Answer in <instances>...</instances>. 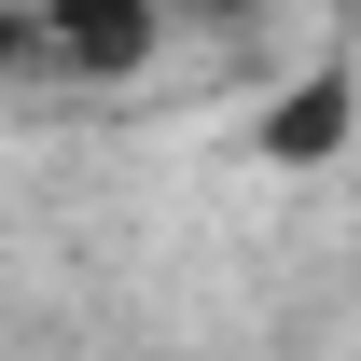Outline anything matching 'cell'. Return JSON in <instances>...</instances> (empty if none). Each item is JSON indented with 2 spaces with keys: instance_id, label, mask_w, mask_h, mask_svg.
Masks as SVG:
<instances>
[{
  "instance_id": "obj_1",
  "label": "cell",
  "mask_w": 361,
  "mask_h": 361,
  "mask_svg": "<svg viewBox=\"0 0 361 361\" xmlns=\"http://www.w3.org/2000/svg\"><path fill=\"white\" fill-rule=\"evenodd\" d=\"M153 42H167V28H153L139 0H111V14L70 0V14H42V84H126V70H153Z\"/></svg>"
},
{
  "instance_id": "obj_2",
  "label": "cell",
  "mask_w": 361,
  "mask_h": 361,
  "mask_svg": "<svg viewBox=\"0 0 361 361\" xmlns=\"http://www.w3.org/2000/svg\"><path fill=\"white\" fill-rule=\"evenodd\" d=\"M319 139H348V97L334 84H306L292 111H278V153H319Z\"/></svg>"
},
{
  "instance_id": "obj_3",
  "label": "cell",
  "mask_w": 361,
  "mask_h": 361,
  "mask_svg": "<svg viewBox=\"0 0 361 361\" xmlns=\"http://www.w3.org/2000/svg\"><path fill=\"white\" fill-rule=\"evenodd\" d=\"M0 84H42V14H0Z\"/></svg>"
}]
</instances>
